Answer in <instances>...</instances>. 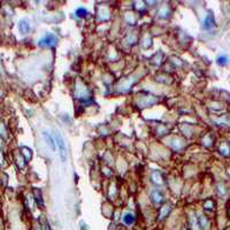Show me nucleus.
Here are the masks:
<instances>
[{"mask_svg":"<svg viewBox=\"0 0 230 230\" xmlns=\"http://www.w3.org/2000/svg\"><path fill=\"white\" fill-rule=\"evenodd\" d=\"M213 25H214V19H213L212 15H208L206 20H205V22H204V27H205V29H210Z\"/></svg>","mask_w":230,"mask_h":230,"instance_id":"obj_8","label":"nucleus"},{"mask_svg":"<svg viewBox=\"0 0 230 230\" xmlns=\"http://www.w3.org/2000/svg\"><path fill=\"white\" fill-rule=\"evenodd\" d=\"M152 181L157 184H161L162 183V176L159 172H152Z\"/></svg>","mask_w":230,"mask_h":230,"instance_id":"obj_7","label":"nucleus"},{"mask_svg":"<svg viewBox=\"0 0 230 230\" xmlns=\"http://www.w3.org/2000/svg\"><path fill=\"white\" fill-rule=\"evenodd\" d=\"M22 153H23V155L27 154V160H29V159L31 158V152H30L27 147H23V149H22Z\"/></svg>","mask_w":230,"mask_h":230,"instance_id":"obj_14","label":"nucleus"},{"mask_svg":"<svg viewBox=\"0 0 230 230\" xmlns=\"http://www.w3.org/2000/svg\"><path fill=\"white\" fill-rule=\"evenodd\" d=\"M122 220H123V223H125L127 225H130L135 222V216H134V214L127 212L124 215H123V217H122Z\"/></svg>","mask_w":230,"mask_h":230,"instance_id":"obj_5","label":"nucleus"},{"mask_svg":"<svg viewBox=\"0 0 230 230\" xmlns=\"http://www.w3.org/2000/svg\"><path fill=\"white\" fill-rule=\"evenodd\" d=\"M55 144H58V146H59V150H60V157H61V160L65 162V161H66V158H67V150H66L65 140H63V138L59 134L55 135Z\"/></svg>","mask_w":230,"mask_h":230,"instance_id":"obj_1","label":"nucleus"},{"mask_svg":"<svg viewBox=\"0 0 230 230\" xmlns=\"http://www.w3.org/2000/svg\"><path fill=\"white\" fill-rule=\"evenodd\" d=\"M0 135H5V127L2 123H0Z\"/></svg>","mask_w":230,"mask_h":230,"instance_id":"obj_16","label":"nucleus"},{"mask_svg":"<svg viewBox=\"0 0 230 230\" xmlns=\"http://www.w3.org/2000/svg\"><path fill=\"white\" fill-rule=\"evenodd\" d=\"M183 230H185V229H183Z\"/></svg>","mask_w":230,"mask_h":230,"instance_id":"obj_17","label":"nucleus"},{"mask_svg":"<svg viewBox=\"0 0 230 230\" xmlns=\"http://www.w3.org/2000/svg\"><path fill=\"white\" fill-rule=\"evenodd\" d=\"M76 14L77 16H85L86 14H87V10L85 9V8H83V7H81V8H78V9L76 10Z\"/></svg>","mask_w":230,"mask_h":230,"instance_id":"obj_13","label":"nucleus"},{"mask_svg":"<svg viewBox=\"0 0 230 230\" xmlns=\"http://www.w3.org/2000/svg\"><path fill=\"white\" fill-rule=\"evenodd\" d=\"M19 28L22 34H27V32H29V30H30V25H29V23L27 21H21L19 24Z\"/></svg>","mask_w":230,"mask_h":230,"instance_id":"obj_6","label":"nucleus"},{"mask_svg":"<svg viewBox=\"0 0 230 230\" xmlns=\"http://www.w3.org/2000/svg\"><path fill=\"white\" fill-rule=\"evenodd\" d=\"M40 222H42V229L43 230H51L50 229V224H48V222L46 221L45 217H42V219H40Z\"/></svg>","mask_w":230,"mask_h":230,"instance_id":"obj_11","label":"nucleus"},{"mask_svg":"<svg viewBox=\"0 0 230 230\" xmlns=\"http://www.w3.org/2000/svg\"><path fill=\"white\" fill-rule=\"evenodd\" d=\"M35 197H36V201H37V204H38L39 206H43L44 202L43 200H42V192H40V190H38V189H36L34 192Z\"/></svg>","mask_w":230,"mask_h":230,"instance_id":"obj_9","label":"nucleus"},{"mask_svg":"<svg viewBox=\"0 0 230 230\" xmlns=\"http://www.w3.org/2000/svg\"><path fill=\"white\" fill-rule=\"evenodd\" d=\"M217 63H219V65H224V63H227V58L219 57L217 58Z\"/></svg>","mask_w":230,"mask_h":230,"instance_id":"obj_15","label":"nucleus"},{"mask_svg":"<svg viewBox=\"0 0 230 230\" xmlns=\"http://www.w3.org/2000/svg\"><path fill=\"white\" fill-rule=\"evenodd\" d=\"M170 205H168V204H166V205H163L162 207H161V210H160V214H159V219L160 220H165L166 217H167L168 215H169V213H170Z\"/></svg>","mask_w":230,"mask_h":230,"instance_id":"obj_3","label":"nucleus"},{"mask_svg":"<svg viewBox=\"0 0 230 230\" xmlns=\"http://www.w3.org/2000/svg\"><path fill=\"white\" fill-rule=\"evenodd\" d=\"M207 224H208V223H207L206 219H205L204 216H201L200 219H199V225H200L202 229H206V228H207Z\"/></svg>","mask_w":230,"mask_h":230,"instance_id":"obj_12","label":"nucleus"},{"mask_svg":"<svg viewBox=\"0 0 230 230\" xmlns=\"http://www.w3.org/2000/svg\"><path fill=\"white\" fill-rule=\"evenodd\" d=\"M152 199H153L155 202H161L162 201V195L160 193L159 191H157V190H154L153 192H152Z\"/></svg>","mask_w":230,"mask_h":230,"instance_id":"obj_10","label":"nucleus"},{"mask_svg":"<svg viewBox=\"0 0 230 230\" xmlns=\"http://www.w3.org/2000/svg\"><path fill=\"white\" fill-rule=\"evenodd\" d=\"M57 44V38H55V36L52 34H48L46 35L44 38L40 39V42H39V46H54Z\"/></svg>","mask_w":230,"mask_h":230,"instance_id":"obj_2","label":"nucleus"},{"mask_svg":"<svg viewBox=\"0 0 230 230\" xmlns=\"http://www.w3.org/2000/svg\"><path fill=\"white\" fill-rule=\"evenodd\" d=\"M43 136H44V138H45V140L47 142L48 146H50V147H51L52 150H55V145H57V144H55V140L53 139L52 136L48 134V132H46V131H45V132L43 134Z\"/></svg>","mask_w":230,"mask_h":230,"instance_id":"obj_4","label":"nucleus"}]
</instances>
